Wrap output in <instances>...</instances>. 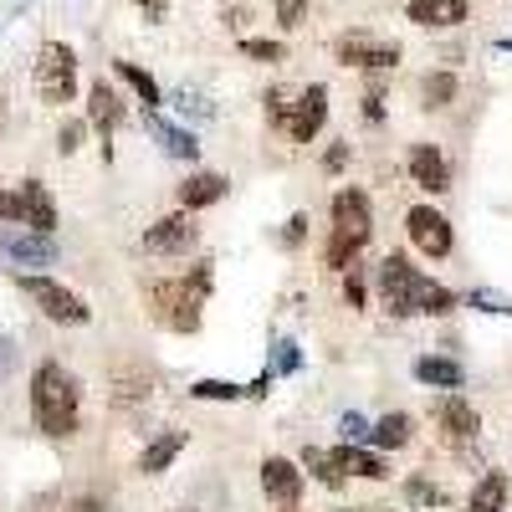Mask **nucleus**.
<instances>
[{
  "label": "nucleus",
  "instance_id": "obj_45",
  "mask_svg": "<svg viewBox=\"0 0 512 512\" xmlns=\"http://www.w3.org/2000/svg\"><path fill=\"white\" fill-rule=\"evenodd\" d=\"M282 512H303V507H282Z\"/></svg>",
  "mask_w": 512,
  "mask_h": 512
},
{
  "label": "nucleus",
  "instance_id": "obj_1",
  "mask_svg": "<svg viewBox=\"0 0 512 512\" xmlns=\"http://www.w3.org/2000/svg\"><path fill=\"white\" fill-rule=\"evenodd\" d=\"M77 379L62 369V364H36L31 374V420H36V431H47V436H77Z\"/></svg>",
  "mask_w": 512,
  "mask_h": 512
},
{
  "label": "nucleus",
  "instance_id": "obj_40",
  "mask_svg": "<svg viewBox=\"0 0 512 512\" xmlns=\"http://www.w3.org/2000/svg\"><path fill=\"white\" fill-rule=\"evenodd\" d=\"M303 236H308V216H292V221H287V231H282V241H287V246H297Z\"/></svg>",
  "mask_w": 512,
  "mask_h": 512
},
{
  "label": "nucleus",
  "instance_id": "obj_35",
  "mask_svg": "<svg viewBox=\"0 0 512 512\" xmlns=\"http://www.w3.org/2000/svg\"><path fill=\"white\" fill-rule=\"evenodd\" d=\"M338 431H344L349 446H364V441H369V420H364V415H344V420H338Z\"/></svg>",
  "mask_w": 512,
  "mask_h": 512
},
{
  "label": "nucleus",
  "instance_id": "obj_37",
  "mask_svg": "<svg viewBox=\"0 0 512 512\" xmlns=\"http://www.w3.org/2000/svg\"><path fill=\"white\" fill-rule=\"evenodd\" d=\"M472 308H482V313H512V303L502 292H487V287H477L472 292Z\"/></svg>",
  "mask_w": 512,
  "mask_h": 512
},
{
  "label": "nucleus",
  "instance_id": "obj_3",
  "mask_svg": "<svg viewBox=\"0 0 512 512\" xmlns=\"http://www.w3.org/2000/svg\"><path fill=\"white\" fill-rule=\"evenodd\" d=\"M415 287H420V272L405 262L400 251H390L384 262L374 267V292H379V308L390 318H415Z\"/></svg>",
  "mask_w": 512,
  "mask_h": 512
},
{
  "label": "nucleus",
  "instance_id": "obj_25",
  "mask_svg": "<svg viewBox=\"0 0 512 512\" xmlns=\"http://www.w3.org/2000/svg\"><path fill=\"white\" fill-rule=\"evenodd\" d=\"M113 72H118V77L128 82V88H134V93L144 98V113H154V108L164 103V93H159V82H154V77H149V72H144L139 62H113Z\"/></svg>",
  "mask_w": 512,
  "mask_h": 512
},
{
  "label": "nucleus",
  "instance_id": "obj_47",
  "mask_svg": "<svg viewBox=\"0 0 512 512\" xmlns=\"http://www.w3.org/2000/svg\"><path fill=\"white\" fill-rule=\"evenodd\" d=\"M333 512H349V507H333Z\"/></svg>",
  "mask_w": 512,
  "mask_h": 512
},
{
  "label": "nucleus",
  "instance_id": "obj_21",
  "mask_svg": "<svg viewBox=\"0 0 512 512\" xmlns=\"http://www.w3.org/2000/svg\"><path fill=\"white\" fill-rule=\"evenodd\" d=\"M144 123H149V134L164 144V154H175V159H190V164H195L200 144H195V134H190V128H175L169 118H159V108H154V113H144Z\"/></svg>",
  "mask_w": 512,
  "mask_h": 512
},
{
  "label": "nucleus",
  "instance_id": "obj_33",
  "mask_svg": "<svg viewBox=\"0 0 512 512\" xmlns=\"http://www.w3.org/2000/svg\"><path fill=\"white\" fill-rule=\"evenodd\" d=\"M405 497H410V502H420V507H441V502H446V492H441V487H431L425 477H410V482H405Z\"/></svg>",
  "mask_w": 512,
  "mask_h": 512
},
{
  "label": "nucleus",
  "instance_id": "obj_18",
  "mask_svg": "<svg viewBox=\"0 0 512 512\" xmlns=\"http://www.w3.org/2000/svg\"><path fill=\"white\" fill-rule=\"evenodd\" d=\"M226 190H231L226 175H216V169H195V175L180 185V205L185 210H205V205H216Z\"/></svg>",
  "mask_w": 512,
  "mask_h": 512
},
{
  "label": "nucleus",
  "instance_id": "obj_44",
  "mask_svg": "<svg viewBox=\"0 0 512 512\" xmlns=\"http://www.w3.org/2000/svg\"><path fill=\"white\" fill-rule=\"evenodd\" d=\"M67 512H103V502H98V497H77Z\"/></svg>",
  "mask_w": 512,
  "mask_h": 512
},
{
  "label": "nucleus",
  "instance_id": "obj_9",
  "mask_svg": "<svg viewBox=\"0 0 512 512\" xmlns=\"http://www.w3.org/2000/svg\"><path fill=\"white\" fill-rule=\"evenodd\" d=\"M200 241V226L190 221V210H180V216H164L144 231V251L149 256H190Z\"/></svg>",
  "mask_w": 512,
  "mask_h": 512
},
{
  "label": "nucleus",
  "instance_id": "obj_31",
  "mask_svg": "<svg viewBox=\"0 0 512 512\" xmlns=\"http://www.w3.org/2000/svg\"><path fill=\"white\" fill-rule=\"evenodd\" d=\"M190 395L195 400H241L246 390L241 384H226V379H200V384H190Z\"/></svg>",
  "mask_w": 512,
  "mask_h": 512
},
{
  "label": "nucleus",
  "instance_id": "obj_11",
  "mask_svg": "<svg viewBox=\"0 0 512 512\" xmlns=\"http://www.w3.org/2000/svg\"><path fill=\"white\" fill-rule=\"evenodd\" d=\"M303 472H297V466L287 461V456H267L262 461V492L277 502V507H297L303 502Z\"/></svg>",
  "mask_w": 512,
  "mask_h": 512
},
{
  "label": "nucleus",
  "instance_id": "obj_4",
  "mask_svg": "<svg viewBox=\"0 0 512 512\" xmlns=\"http://www.w3.org/2000/svg\"><path fill=\"white\" fill-rule=\"evenodd\" d=\"M21 282V292L31 297V303L47 313L52 323H88L93 313H88V303H82V297L72 292V287H62V282H52V277H16Z\"/></svg>",
  "mask_w": 512,
  "mask_h": 512
},
{
  "label": "nucleus",
  "instance_id": "obj_30",
  "mask_svg": "<svg viewBox=\"0 0 512 512\" xmlns=\"http://www.w3.org/2000/svg\"><path fill=\"white\" fill-rule=\"evenodd\" d=\"M0 221H6V226H26V200H21V185H0Z\"/></svg>",
  "mask_w": 512,
  "mask_h": 512
},
{
  "label": "nucleus",
  "instance_id": "obj_13",
  "mask_svg": "<svg viewBox=\"0 0 512 512\" xmlns=\"http://www.w3.org/2000/svg\"><path fill=\"white\" fill-rule=\"evenodd\" d=\"M436 415H441V436L456 441V446H466V441H477V436H482V415H477V405H466L456 390L441 400Z\"/></svg>",
  "mask_w": 512,
  "mask_h": 512
},
{
  "label": "nucleus",
  "instance_id": "obj_29",
  "mask_svg": "<svg viewBox=\"0 0 512 512\" xmlns=\"http://www.w3.org/2000/svg\"><path fill=\"white\" fill-rule=\"evenodd\" d=\"M323 262H328L333 272H349V267L359 262V241H349V236H338V231H328V246H323Z\"/></svg>",
  "mask_w": 512,
  "mask_h": 512
},
{
  "label": "nucleus",
  "instance_id": "obj_24",
  "mask_svg": "<svg viewBox=\"0 0 512 512\" xmlns=\"http://www.w3.org/2000/svg\"><path fill=\"white\" fill-rule=\"evenodd\" d=\"M451 308H456V292L441 287V282H431V277H420V287H415V313H425V318H446Z\"/></svg>",
  "mask_w": 512,
  "mask_h": 512
},
{
  "label": "nucleus",
  "instance_id": "obj_19",
  "mask_svg": "<svg viewBox=\"0 0 512 512\" xmlns=\"http://www.w3.org/2000/svg\"><path fill=\"white\" fill-rule=\"evenodd\" d=\"M415 379L425 384V390H461L466 369H461L456 359H441V354H420V359H415Z\"/></svg>",
  "mask_w": 512,
  "mask_h": 512
},
{
  "label": "nucleus",
  "instance_id": "obj_10",
  "mask_svg": "<svg viewBox=\"0 0 512 512\" xmlns=\"http://www.w3.org/2000/svg\"><path fill=\"white\" fill-rule=\"evenodd\" d=\"M0 251L11 256L16 267H52L57 262V241L41 236V231H16V226H0Z\"/></svg>",
  "mask_w": 512,
  "mask_h": 512
},
{
  "label": "nucleus",
  "instance_id": "obj_46",
  "mask_svg": "<svg viewBox=\"0 0 512 512\" xmlns=\"http://www.w3.org/2000/svg\"><path fill=\"white\" fill-rule=\"evenodd\" d=\"M364 512H384V507H364Z\"/></svg>",
  "mask_w": 512,
  "mask_h": 512
},
{
  "label": "nucleus",
  "instance_id": "obj_42",
  "mask_svg": "<svg viewBox=\"0 0 512 512\" xmlns=\"http://www.w3.org/2000/svg\"><path fill=\"white\" fill-rule=\"evenodd\" d=\"M323 164H328V169H333V175H338V169H344V164H349V144H333Z\"/></svg>",
  "mask_w": 512,
  "mask_h": 512
},
{
  "label": "nucleus",
  "instance_id": "obj_27",
  "mask_svg": "<svg viewBox=\"0 0 512 512\" xmlns=\"http://www.w3.org/2000/svg\"><path fill=\"white\" fill-rule=\"evenodd\" d=\"M456 98V77L451 72H425L420 82V108H446Z\"/></svg>",
  "mask_w": 512,
  "mask_h": 512
},
{
  "label": "nucleus",
  "instance_id": "obj_17",
  "mask_svg": "<svg viewBox=\"0 0 512 512\" xmlns=\"http://www.w3.org/2000/svg\"><path fill=\"white\" fill-rule=\"evenodd\" d=\"M88 118H93V128H98V134H103V149H108V139H113V128L128 118L123 113V98L108 88V82H93V88H88Z\"/></svg>",
  "mask_w": 512,
  "mask_h": 512
},
{
  "label": "nucleus",
  "instance_id": "obj_23",
  "mask_svg": "<svg viewBox=\"0 0 512 512\" xmlns=\"http://www.w3.org/2000/svg\"><path fill=\"white\" fill-rule=\"evenodd\" d=\"M502 507H507V477L502 472H487L472 487V497H466V512H502Z\"/></svg>",
  "mask_w": 512,
  "mask_h": 512
},
{
  "label": "nucleus",
  "instance_id": "obj_38",
  "mask_svg": "<svg viewBox=\"0 0 512 512\" xmlns=\"http://www.w3.org/2000/svg\"><path fill=\"white\" fill-rule=\"evenodd\" d=\"M344 303H349V308H364V272H359V267L344 272Z\"/></svg>",
  "mask_w": 512,
  "mask_h": 512
},
{
  "label": "nucleus",
  "instance_id": "obj_14",
  "mask_svg": "<svg viewBox=\"0 0 512 512\" xmlns=\"http://www.w3.org/2000/svg\"><path fill=\"white\" fill-rule=\"evenodd\" d=\"M405 16L425 31H451V26L466 21V0H410Z\"/></svg>",
  "mask_w": 512,
  "mask_h": 512
},
{
  "label": "nucleus",
  "instance_id": "obj_43",
  "mask_svg": "<svg viewBox=\"0 0 512 512\" xmlns=\"http://www.w3.org/2000/svg\"><path fill=\"white\" fill-rule=\"evenodd\" d=\"M139 6H144L149 21H164V6H169V0H139Z\"/></svg>",
  "mask_w": 512,
  "mask_h": 512
},
{
  "label": "nucleus",
  "instance_id": "obj_26",
  "mask_svg": "<svg viewBox=\"0 0 512 512\" xmlns=\"http://www.w3.org/2000/svg\"><path fill=\"white\" fill-rule=\"evenodd\" d=\"M149 390H154V384H149V374H144V369H139V374H113V405H118V410L144 405V400H149Z\"/></svg>",
  "mask_w": 512,
  "mask_h": 512
},
{
  "label": "nucleus",
  "instance_id": "obj_16",
  "mask_svg": "<svg viewBox=\"0 0 512 512\" xmlns=\"http://www.w3.org/2000/svg\"><path fill=\"white\" fill-rule=\"evenodd\" d=\"M21 200H26V231L52 236L57 231V200L41 180H21Z\"/></svg>",
  "mask_w": 512,
  "mask_h": 512
},
{
  "label": "nucleus",
  "instance_id": "obj_20",
  "mask_svg": "<svg viewBox=\"0 0 512 512\" xmlns=\"http://www.w3.org/2000/svg\"><path fill=\"white\" fill-rule=\"evenodd\" d=\"M185 446H190V431H164V436H154V441L144 446V456H139V472H144V477L169 472V461H175Z\"/></svg>",
  "mask_w": 512,
  "mask_h": 512
},
{
  "label": "nucleus",
  "instance_id": "obj_32",
  "mask_svg": "<svg viewBox=\"0 0 512 512\" xmlns=\"http://www.w3.org/2000/svg\"><path fill=\"white\" fill-rule=\"evenodd\" d=\"M241 52H246L251 62H282V57H287L282 41H262V36H246V41H241Z\"/></svg>",
  "mask_w": 512,
  "mask_h": 512
},
{
  "label": "nucleus",
  "instance_id": "obj_6",
  "mask_svg": "<svg viewBox=\"0 0 512 512\" xmlns=\"http://www.w3.org/2000/svg\"><path fill=\"white\" fill-rule=\"evenodd\" d=\"M323 123H328V88L323 82H313V88H303L297 93V103L287 108V134H292V144H313L318 134H323Z\"/></svg>",
  "mask_w": 512,
  "mask_h": 512
},
{
  "label": "nucleus",
  "instance_id": "obj_22",
  "mask_svg": "<svg viewBox=\"0 0 512 512\" xmlns=\"http://www.w3.org/2000/svg\"><path fill=\"white\" fill-rule=\"evenodd\" d=\"M410 436H415V420H410L405 410H390V415H379V420L369 425V441H374L379 451H400V446H410Z\"/></svg>",
  "mask_w": 512,
  "mask_h": 512
},
{
  "label": "nucleus",
  "instance_id": "obj_7",
  "mask_svg": "<svg viewBox=\"0 0 512 512\" xmlns=\"http://www.w3.org/2000/svg\"><path fill=\"white\" fill-rule=\"evenodd\" d=\"M405 231H410V241L431 256V262H441V256H451V246H456V236H451V221L441 216L436 205H415L410 216H405Z\"/></svg>",
  "mask_w": 512,
  "mask_h": 512
},
{
  "label": "nucleus",
  "instance_id": "obj_12",
  "mask_svg": "<svg viewBox=\"0 0 512 512\" xmlns=\"http://www.w3.org/2000/svg\"><path fill=\"white\" fill-rule=\"evenodd\" d=\"M410 180L425 190V195H441L451 190V164L436 144H410Z\"/></svg>",
  "mask_w": 512,
  "mask_h": 512
},
{
  "label": "nucleus",
  "instance_id": "obj_28",
  "mask_svg": "<svg viewBox=\"0 0 512 512\" xmlns=\"http://www.w3.org/2000/svg\"><path fill=\"white\" fill-rule=\"evenodd\" d=\"M303 466H308V472H313V477H318V482H323L328 492H338V487L349 482V477H344V472H338V466H333V456H328V451H318V446H308V451H303Z\"/></svg>",
  "mask_w": 512,
  "mask_h": 512
},
{
  "label": "nucleus",
  "instance_id": "obj_15",
  "mask_svg": "<svg viewBox=\"0 0 512 512\" xmlns=\"http://www.w3.org/2000/svg\"><path fill=\"white\" fill-rule=\"evenodd\" d=\"M333 456V466H338V472H344V477H364V482H384V477H390V466H384V456H374V451H364V446H333L328 451Z\"/></svg>",
  "mask_w": 512,
  "mask_h": 512
},
{
  "label": "nucleus",
  "instance_id": "obj_34",
  "mask_svg": "<svg viewBox=\"0 0 512 512\" xmlns=\"http://www.w3.org/2000/svg\"><path fill=\"white\" fill-rule=\"evenodd\" d=\"M303 16H308V0H277V26L282 31H297Z\"/></svg>",
  "mask_w": 512,
  "mask_h": 512
},
{
  "label": "nucleus",
  "instance_id": "obj_5",
  "mask_svg": "<svg viewBox=\"0 0 512 512\" xmlns=\"http://www.w3.org/2000/svg\"><path fill=\"white\" fill-rule=\"evenodd\" d=\"M333 57L344 67H364V72H390L400 67V47L395 41H374L369 31H344L333 41Z\"/></svg>",
  "mask_w": 512,
  "mask_h": 512
},
{
  "label": "nucleus",
  "instance_id": "obj_2",
  "mask_svg": "<svg viewBox=\"0 0 512 512\" xmlns=\"http://www.w3.org/2000/svg\"><path fill=\"white\" fill-rule=\"evenodd\" d=\"M31 82H36V98L47 103V108L72 103V93H77V52L67 47V41H47V47L36 52Z\"/></svg>",
  "mask_w": 512,
  "mask_h": 512
},
{
  "label": "nucleus",
  "instance_id": "obj_39",
  "mask_svg": "<svg viewBox=\"0 0 512 512\" xmlns=\"http://www.w3.org/2000/svg\"><path fill=\"white\" fill-rule=\"evenodd\" d=\"M297 364H303V359H297V344H287V338H282V344H277V369H282V374H292Z\"/></svg>",
  "mask_w": 512,
  "mask_h": 512
},
{
  "label": "nucleus",
  "instance_id": "obj_41",
  "mask_svg": "<svg viewBox=\"0 0 512 512\" xmlns=\"http://www.w3.org/2000/svg\"><path fill=\"white\" fill-rule=\"evenodd\" d=\"M364 118H369V123L384 118V93H379V88H369V98H364Z\"/></svg>",
  "mask_w": 512,
  "mask_h": 512
},
{
  "label": "nucleus",
  "instance_id": "obj_36",
  "mask_svg": "<svg viewBox=\"0 0 512 512\" xmlns=\"http://www.w3.org/2000/svg\"><path fill=\"white\" fill-rule=\"evenodd\" d=\"M82 134H88V123H77V118H72V123H62L57 149H62V154H77V149H82Z\"/></svg>",
  "mask_w": 512,
  "mask_h": 512
},
{
  "label": "nucleus",
  "instance_id": "obj_8",
  "mask_svg": "<svg viewBox=\"0 0 512 512\" xmlns=\"http://www.w3.org/2000/svg\"><path fill=\"white\" fill-rule=\"evenodd\" d=\"M333 231L359 241V246L374 236V205H369V195L359 185H344V190L333 195Z\"/></svg>",
  "mask_w": 512,
  "mask_h": 512
}]
</instances>
